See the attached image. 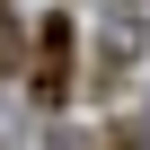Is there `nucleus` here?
Returning <instances> with one entry per match:
<instances>
[{
	"mask_svg": "<svg viewBox=\"0 0 150 150\" xmlns=\"http://www.w3.org/2000/svg\"><path fill=\"white\" fill-rule=\"evenodd\" d=\"M35 97L44 106L71 97V18H44L35 27Z\"/></svg>",
	"mask_w": 150,
	"mask_h": 150,
	"instance_id": "1",
	"label": "nucleus"
},
{
	"mask_svg": "<svg viewBox=\"0 0 150 150\" xmlns=\"http://www.w3.org/2000/svg\"><path fill=\"white\" fill-rule=\"evenodd\" d=\"M18 71V35H9V18H0V80Z\"/></svg>",
	"mask_w": 150,
	"mask_h": 150,
	"instance_id": "2",
	"label": "nucleus"
}]
</instances>
